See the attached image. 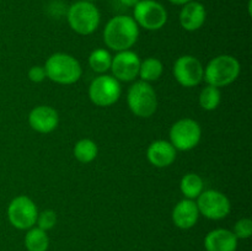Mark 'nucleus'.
<instances>
[{
    "label": "nucleus",
    "instance_id": "nucleus-28",
    "mask_svg": "<svg viewBox=\"0 0 252 251\" xmlns=\"http://www.w3.org/2000/svg\"><path fill=\"white\" fill-rule=\"evenodd\" d=\"M167 1L169 2H171V4H174V5H185V4H187V2H189L191 1V0H167Z\"/></svg>",
    "mask_w": 252,
    "mask_h": 251
},
{
    "label": "nucleus",
    "instance_id": "nucleus-24",
    "mask_svg": "<svg viewBox=\"0 0 252 251\" xmlns=\"http://www.w3.org/2000/svg\"><path fill=\"white\" fill-rule=\"evenodd\" d=\"M36 224H37V228L42 229V230L44 231L51 230V229L57 224L56 212L52 211V209H46V211L38 213Z\"/></svg>",
    "mask_w": 252,
    "mask_h": 251
},
{
    "label": "nucleus",
    "instance_id": "nucleus-8",
    "mask_svg": "<svg viewBox=\"0 0 252 251\" xmlns=\"http://www.w3.org/2000/svg\"><path fill=\"white\" fill-rule=\"evenodd\" d=\"M170 143L176 150L189 152L198 145L202 137V128L192 118H182L171 126L169 132Z\"/></svg>",
    "mask_w": 252,
    "mask_h": 251
},
{
    "label": "nucleus",
    "instance_id": "nucleus-9",
    "mask_svg": "<svg viewBox=\"0 0 252 251\" xmlns=\"http://www.w3.org/2000/svg\"><path fill=\"white\" fill-rule=\"evenodd\" d=\"M38 216V209L30 197L17 196L7 207V219L14 228L29 230L34 226Z\"/></svg>",
    "mask_w": 252,
    "mask_h": 251
},
{
    "label": "nucleus",
    "instance_id": "nucleus-19",
    "mask_svg": "<svg viewBox=\"0 0 252 251\" xmlns=\"http://www.w3.org/2000/svg\"><path fill=\"white\" fill-rule=\"evenodd\" d=\"M162 73H164V65H162L161 61L154 57H149V58L144 59L140 62L139 66V76L143 81H157L161 78Z\"/></svg>",
    "mask_w": 252,
    "mask_h": 251
},
{
    "label": "nucleus",
    "instance_id": "nucleus-3",
    "mask_svg": "<svg viewBox=\"0 0 252 251\" xmlns=\"http://www.w3.org/2000/svg\"><path fill=\"white\" fill-rule=\"evenodd\" d=\"M47 78L61 85H71L81 78L83 69L75 57L68 53H54L47 59Z\"/></svg>",
    "mask_w": 252,
    "mask_h": 251
},
{
    "label": "nucleus",
    "instance_id": "nucleus-1",
    "mask_svg": "<svg viewBox=\"0 0 252 251\" xmlns=\"http://www.w3.org/2000/svg\"><path fill=\"white\" fill-rule=\"evenodd\" d=\"M139 37V26L132 16L117 15L108 20L103 30V42L116 52L132 48Z\"/></svg>",
    "mask_w": 252,
    "mask_h": 251
},
{
    "label": "nucleus",
    "instance_id": "nucleus-11",
    "mask_svg": "<svg viewBox=\"0 0 252 251\" xmlns=\"http://www.w3.org/2000/svg\"><path fill=\"white\" fill-rule=\"evenodd\" d=\"M172 73L180 85L184 88H193L203 80L204 68L198 58L187 54L176 59Z\"/></svg>",
    "mask_w": 252,
    "mask_h": 251
},
{
    "label": "nucleus",
    "instance_id": "nucleus-12",
    "mask_svg": "<svg viewBox=\"0 0 252 251\" xmlns=\"http://www.w3.org/2000/svg\"><path fill=\"white\" fill-rule=\"evenodd\" d=\"M140 62L142 61L138 54L130 49L117 52V54L112 57V63H111L112 76H115L118 81H133L138 78Z\"/></svg>",
    "mask_w": 252,
    "mask_h": 251
},
{
    "label": "nucleus",
    "instance_id": "nucleus-5",
    "mask_svg": "<svg viewBox=\"0 0 252 251\" xmlns=\"http://www.w3.org/2000/svg\"><path fill=\"white\" fill-rule=\"evenodd\" d=\"M127 103L133 115L140 118H149L157 112V93L147 81H135L127 93Z\"/></svg>",
    "mask_w": 252,
    "mask_h": 251
},
{
    "label": "nucleus",
    "instance_id": "nucleus-16",
    "mask_svg": "<svg viewBox=\"0 0 252 251\" xmlns=\"http://www.w3.org/2000/svg\"><path fill=\"white\" fill-rule=\"evenodd\" d=\"M199 218V211L197 203L193 199H181L177 202L172 211V221L180 229H191L196 225Z\"/></svg>",
    "mask_w": 252,
    "mask_h": 251
},
{
    "label": "nucleus",
    "instance_id": "nucleus-23",
    "mask_svg": "<svg viewBox=\"0 0 252 251\" xmlns=\"http://www.w3.org/2000/svg\"><path fill=\"white\" fill-rule=\"evenodd\" d=\"M199 106L206 111H213L220 105L221 94L220 89L216 86L207 85L206 88L202 89L199 94Z\"/></svg>",
    "mask_w": 252,
    "mask_h": 251
},
{
    "label": "nucleus",
    "instance_id": "nucleus-29",
    "mask_svg": "<svg viewBox=\"0 0 252 251\" xmlns=\"http://www.w3.org/2000/svg\"><path fill=\"white\" fill-rule=\"evenodd\" d=\"M84 1H90V2H94V1H96V0H84Z\"/></svg>",
    "mask_w": 252,
    "mask_h": 251
},
{
    "label": "nucleus",
    "instance_id": "nucleus-18",
    "mask_svg": "<svg viewBox=\"0 0 252 251\" xmlns=\"http://www.w3.org/2000/svg\"><path fill=\"white\" fill-rule=\"evenodd\" d=\"M203 180L194 172H189V174L184 175L181 182H180V189H181L182 194L187 199H193V201L198 198L199 194L203 192Z\"/></svg>",
    "mask_w": 252,
    "mask_h": 251
},
{
    "label": "nucleus",
    "instance_id": "nucleus-13",
    "mask_svg": "<svg viewBox=\"0 0 252 251\" xmlns=\"http://www.w3.org/2000/svg\"><path fill=\"white\" fill-rule=\"evenodd\" d=\"M29 123L38 133H51L58 127L59 116L56 108L47 105H39L32 108L29 115Z\"/></svg>",
    "mask_w": 252,
    "mask_h": 251
},
{
    "label": "nucleus",
    "instance_id": "nucleus-20",
    "mask_svg": "<svg viewBox=\"0 0 252 251\" xmlns=\"http://www.w3.org/2000/svg\"><path fill=\"white\" fill-rule=\"evenodd\" d=\"M74 157L78 160L79 162H83V164H89V162L94 161L97 157L98 148L94 140L89 139V138H84L80 139L79 142H76V144L74 145Z\"/></svg>",
    "mask_w": 252,
    "mask_h": 251
},
{
    "label": "nucleus",
    "instance_id": "nucleus-4",
    "mask_svg": "<svg viewBox=\"0 0 252 251\" xmlns=\"http://www.w3.org/2000/svg\"><path fill=\"white\" fill-rule=\"evenodd\" d=\"M66 19L69 26L75 33L88 36L95 32L100 26L101 14L94 2L79 0L70 5Z\"/></svg>",
    "mask_w": 252,
    "mask_h": 251
},
{
    "label": "nucleus",
    "instance_id": "nucleus-6",
    "mask_svg": "<svg viewBox=\"0 0 252 251\" xmlns=\"http://www.w3.org/2000/svg\"><path fill=\"white\" fill-rule=\"evenodd\" d=\"M133 19L139 27L148 31H158L167 22V11L157 0H139L133 7Z\"/></svg>",
    "mask_w": 252,
    "mask_h": 251
},
{
    "label": "nucleus",
    "instance_id": "nucleus-15",
    "mask_svg": "<svg viewBox=\"0 0 252 251\" xmlns=\"http://www.w3.org/2000/svg\"><path fill=\"white\" fill-rule=\"evenodd\" d=\"M176 152L174 145L167 140H155L148 147L147 157L155 167H167L176 160Z\"/></svg>",
    "mask_w": 252,
    "mask_h": 251
},
{
    "label": "nucleus",
    "instance_id": "nucleus-2",
    "mask_svg": "<svg viewBox=\"0 0 252 251\" xmlns=\"http://www.w3.org/2000/svg\"><path fill=\"white\" fill-rule=\"evenodd\" d=\"M240 74V63L230 54H220L209 61L204 68L203 79L208 85L224 88L238 79Z\"/></svg>",
    "mask_w": 252,
    "mask_h": 251
},
{
    "label": "nucleus",
    "instance_id": "nucleus-26",
    "mask_svg": "<svg viewBox=\"0 0 252 251\" xmlns=\"http://www.w3.org/2000/svg\"><path fill=\"white\" fill-rule=\"evenodd\" d=\"M27 75H29V79L32 83H42L47 78L46 69L42 65L32 66L29 70V73H27Z\"/></svg>",
    "mask_w": 252,
    "mask_h": 251
},
{
    "label": "nucleus",
    "instance_id": "nucleus-10",
    "mask_svg": "<svg viewBox=\"0 0 252 251\" xmlns=\"http://www.w3.org/2000/svg\"><path fill=\"white\" fill-rule=\"evenodd\" d=\"M197 207L199 214L211 220H220L229 216L231 204L228 197L217 189L203 191L197 198Z\"/></svg>",
    "mask_w": 252,
    "mask_h": 251
},
{
    "label": "nucleus",
    "instance_id": "nucleus-7",
    "mask_svg": "<svg viewBox=\"0 0 252 251\" xmlns=\"http://www.w3.org/2000/svg\"><path fill=\"white\" fill-rule=\"evenodd\" d=\"M122 88L115 76L101 75L96 76L89 86V97L94 105L98 107H108L120 100Z\"/></svg>",
    "mask_w": 252,
    "mask_h": 251
},
{
    "label": "nucleus",
    "instance_id": "nucleus-17",
    "mask_svg": "<svg viewBox=\"0 0 252 251\" xmlns=\"http://www.w3.org/2000/svg\"><path fill=\"white\" fill-rule=\"evenodd\" d=\"M204 249L207 251H236L238 238L228 229H214L204 238Z\"/></svg>",
    "mask_w": 252,
    "mask_h": 251
},
{
    "label": "nucleus",
    "instance_id": "nucleus-14",
    "mask_svg": "<svg viewBox=\"0 0 252 251\" xmlns=\"http://www.w3.org/2000/svg\"><path fill=\"white\" fill-rule=\"evenodd\" d=\"M207 19V11L203 4L198 1H189L182 5L180 11V25L184 30L189 32L197 31L204 25Z\"/></svg>",
    "mask_w": 252,
    "mask_h": 251
},
{
    "label": "nucleus",
    "instance_id": "nucleus-27",
    "mask_svg": "<svg viewBox=\"0 0 252 251\" xmlns=\"http://www.w3.org/2000/svg\"><path fill=\"white\" fill-rule=\"evenodd\" d=\"M117 1L126 7H134L139 0H117Z\"/></svg>",
    "mask_w": 252,
    "mask_h": 251
},
{
    "label": "nucleus",
    "instance_id": "nucleus-25",
    "mask_svg": "<svg viewBox=\"0 0 252 251\" xmlns=\"http://www.w3.org/2000/svg\"><path fill=\"white\" fill-rule=\"evenodd\" d=\"M234 235L238 239H249L252 235V220L250 218H241L234 225Z\"/></svg>",
    "mask_w": 252,
    "mask_h": 251
},
{
    "label": "nucleus",
    "instance_id": "nucleus-22",
    "mask_svg": "<svg viewBox=\"0 0 252 251\" xmlns=\"http://www.w3.org/2000/svg\"><path fill=\"white\" fill-rule=\"evenodd\" d=\"M112 56L105 48H96L89 56V65L95 73L103 74L111 69Z\"/></svg>",
    "mask_w": 252,
    "mask_h": 251
},
{
    "label": "nucleus",
    "instance_id": "nucleus-21",
    "mask_svg": "<svg viewBox=\"0 0 252 251\" xmlns=\"http://www.w3.org/2000/svg\"><path fill=\"white\" fill-rule=\"evenodd\" d=\"M25 246L27 251H47L49 246V238L44 230L32 226L25 236Z\"/></svg>",
    "mask_w": 252,
    "mask_h": 251
}]
</instances>
